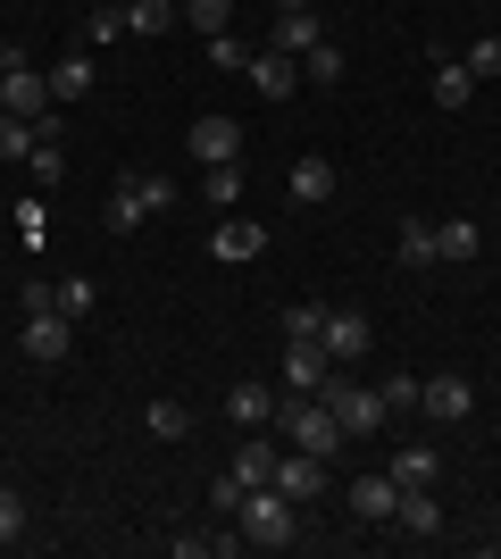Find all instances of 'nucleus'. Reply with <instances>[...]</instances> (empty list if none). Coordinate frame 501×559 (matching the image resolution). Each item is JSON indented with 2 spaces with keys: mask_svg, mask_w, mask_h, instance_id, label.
<instances>
[{
  "mask_svg": "<svg viewBox=\"0 0 501 559\" xmlns=\"http://www.w3.org/2000/svg\"><path fill=\"white\" fill-rule=\"evenodd\" d=\"M493 9H501V0H493Z\"/></svg>",
  "mask_w": 501,
  "mask_h": 559,
  "instance_id": "nucleus-42",
  "label": "nucleus"
},
{
  "mask_svg": "<svg viewBox=\"0 0 501 559\" xmlns=\"http://www.w3.org/2000/svg\"><path fill=\"white\" fill-rule=\"evenodd\" d=\"M17 59H25V50H17V43H0V84H9V68H17Z\"/></svg>",
  "mask_w": 501,
  "mask_h": 559,
  "instance_id": "nucleus-40",
  "label": "nucleus"
},
{
  "mask_svg": "<svg viewBox=\"0 0 501 559\" xmlns=\"http://www.w3.org/2000/svg\"><path fill=\"white\" fill-rule=\"evenodd\" d=\"M460 68L477 75V84H493V75H501V34H485V43L468 50V59H460Z\"/></svg>",
  "mask_w": 501,
  "mask_h": 559,
  "instance_id": "nucleus-36",
  "label": "nucleus"
},
{
  "mask_svg": "<svg viewBox=\"0 0 501 559\" xmlns=\"http://www.w3.org/2000/svg\"><path fill=\"white\" fill-rule=\"evenodd\" d=\"M118 34H126V0H118V9H93V25H84V43H118Z\"/></svg>",
  "mask_w": 501,
  "mask_h": 559,
  "instance_id": "nucleus-37",
  "label": "nucleus"
},
{
  "mask_svg": "<svg viewBox=\"0 0 501 559\" xmlns=\"http://www.w3.org/2000/svg\"><path fill=\"white\" fill-rule=\"evenodd\" d=\"M318 334H326V309H318V301H293L285 309V343H318Z\"/></svg>",
  "mask_w": 501,
  "mask_h": 559,
  "instance_id": "nucleus-32",
  "label": "nucleus"
},
{
  "mask_svg": "<svg viewBox=\"0 0 501 559\" xmlns=\"http://www.w3.org/2000/svg\"><path fill=\"white\" fill-rule=\"evenodd\" d=\"M0 109H9V117H34L43 134H59V100H50V68L17 59V68H9V84H0Z\"/></svg>",
  "mask_w": 501,
  "mask_h": 559,
  "instance_id": "nucleus-4",
  "label": "nucleus"
},
{
  "mask_svg": "<svg viewBox=\"0 0 501 559\" xmlns=\"http://www.w3.org/2000/svg\"><path fill=\"white\" fill-rule=\"evenodd\" d=\"M318 401H326L334 418H343V435H351V443L384 426V401L368 393V384H351V376H326V384H318Z\"/></svg>",
  "mask_w": 501,
  "mask_h": 559,
  "instance_id": "nucleus-5",
  "label": "nucleus"
},
{
  "mask_svg": "<svg viewBox=\"0 0 501 559\" xmlns=\"http://www.w3.org/2000/svg\"><path fill=\"white\" fill-rule=\"evenodd\" d=\"M468 100H477V75L460 59H434V109H468Z\"/></svg>",
  "mask_w": 501,
  "mask_h": 559,
  "instance_id": "nucleus-22",
  "label": "nucleus"
},
{
  "mask_svg": "<svg viewBox=\"0 0 501 559\" xmlns=\"http://www.w3.org/2000/svg\"><path fill=\"white\" fill-rule=\"evenodd\" d=\"M34 142H43V126H34V117H9V109H0V159H25Z\"/></svg>",
  "mask_w": 501,
  "mask_h": 559,
  "instance_id": "nucleus-28",
  "label": "nucleus"
},
{
  "mask_svg": "<svg viewBox=\"0 0 501 559\" xmlns=\"http://www.w3.org/2000/svg\"><path fill=\"white\" fill-rule=\"evenodd\" d=\"M201 201H210V210H235V201H242V159L201 167Z\"/></svg>",
  "mask_w": 501,
  "mask_h": 559,
  "instance_id": "nucleus-24",
  "label": "nucleus"
},
{
  "mask_svg": "<svg viewBox=\"0 0 501 559\" xmlns=\"http://www.w3.org/2000/svg\"><path fill=\"white\" fill-rule=\"evenodd\" d=\"M235 526H242V543H260V551H285V543H301V510H293L276 485H251V492H242Z\"/></svg>",
  "mask_w": 501,
  "mask_h": 559,
  "instance_id": "nucleus-3",
  "label": "nucleus"
},
{
  "mask_svg": "<svg viewBox=\"0 0 501 559\" xmlns=\"http://www.w3.org/2000/svg\"><path fill=\"white\" fill-rule=\"evenodd\" d=\"M318 343H326L334 368H343V359H368V350H377V326H368V309H326V334H318Z\"/></svg>",
  "mask_w": 501,
  "mask_h": 559,
  "instance_id": "nucleus-12",
  "label": "nucleus"
},
{
  "mask_svg": "<svg viewBox=\"0 0 501 559\" xmlns=\"http://www.w3.org/2000/svg\"><path fill=\"white\" fill-rule=\"evenodd\" d=\"M334 376V350L326 343H285V393H318Z\"/></svg>",
  "mask_w": 501,
  "mask_h": 559,
  "instance_id": "nucleus-15",
  "label": "nucleus"
},
{
  "mask_svg": "<svg viewBox=\"0 0 501 559\" xmlns=\"http://www.w3.org/2000/svg\"><path fill=\"white\" fill-rule=\"evenodd\" d=\"M276 435H285L293 451H318V460H334V451L351 443L343 435V418H334L318 393H293V401H276Z\"/></svg>",
  "mask_w": 501,
  "mask_h": 559,
  "instance_id": "nucleus-2",
  "label": "nucleus"
},
{
  "mask_svg": "<svg viewBox=\"0 0 501 559\" xmlns=\"http://www.w3.org/2000/svg\"><path fill=\"white\" fill-rule=\"evenodd\" d=\"M301 75H310L318 93H326V84H343V75H351V59H343V43H318L310 59H301Z\"/></svg>",
  "mask_w": 501,
  "mask_h": 559,
  "instance_id": "nucleus-27",
  "label": "nucleus"
},
{
  "mask_svg": "<svg viewBox=\"0 0 501 559\" xmlns=\"http://www.w3.org/2000/svg\"><path fill=\"white\" fill-rule=\"evenodd\" d=\"M17 350L34 359V368H59V359L75 350V318H59V309H34V318L17 326Z\"/></svg>",
  "mask_w": 501,
  "mask_h": 559,
  "instance_id": "nucleus-6",
  "label": "nucleus"
},
{
  "mask_svg": "<svg viewBox=\"0 0 501 559\" xmlns=\"http://www.w3.org/2000/svg\"><path fill=\"white\" fill-rule=\"evenodd\" d=\"M176 201H184V192H176V176L143 167V176H118V185H109V210H100V226H109V234H134L143 217L176 210Z\"/></svg>",
  "mask_w": 501,
  "mask_h": 559,
  "instance_id": "nucleus-1",
  "label": "nucleus"
},
{
  "mask_svg": "<svg viewBox=\"0 0 501 559\" xmlns=\"http://www.w3.org/2000/svg\"><path fill=\"white\" fill-rule=\"evenodd\" d=\"M418 409H427L434 426H460L477 409V384H468V376H427V384H418Z\"/></svg>",
  "mask_w": 501,
  "mask_h": 559,
  "instance_id": "nucleus-11",
  "label": "nucleus"
},
{
  "mask_svg": "<svg viewBox=\"0 0 501 559\" xmlns=\"http://www.w3.org/2000/svg\"><path fill=\"white\" fill-rule=\"evenodd\" d=\"M393 259H402V267H434V226H427V217H402V242H393Z\"/></svg>",
  "mask_w": 501,
  "mask_h": 559,
  "instance_id": "nucleus-26",
  "label": "nucleus"
},
{
  "mask_svg": "<svg viewBox=\"0 0 501 559\" xmlns=\"http://www.w3.org/2000/svg\"><path fill=\"white\" fill-rule=\"evenodd\" d=\"M25 167H34V185H59V176H68V151H59V134L34 142V151H25Z\"/></svg>",
  "mask_w": 501,
  "mask_h": 559,
  "instance_id": "nucleus-29",
  "label": "nucleus"
},
{
  "mask_svg": "<svg viewBox=\"0 0 501 559\" xmlns=\"http://www.w3.org/2000/svg\"><path fill=\"white\" fill-rule=\"evenodd\" d=\"M210 251L235 259V267H242V259H267V226H260V217H235V210H226V217H217V234H210Z\"/></svg>",
  "mask_w": 501,
  "mask_h": 559,
  "instance_id": "nucleus-13",
  "label": "nucleus"
},
{
  "mask_svg": "<svg viewBox=\"0 0 501 559\" xmlns=\"http://www.w3.org/2000/svg\"><path fill=\"white\" fill-rule=\"evenodd\" d=\"M267 9H276V17H285V9H310V0H267Z\"/></svg>",
  "mask_w": 501,
  "mask_h": 559,
  "instance_id": "nucleus-41",
  "label": "nucleus"
},
{
  "mask_svg": "<svg viewBox=\"0 0 501 559\" xmlns=\"http://www.w3.org/2000/svg\"><path fill=\"white\" fill-rule=\"evenodd\" d=\"M17 234H25V242H43V234H50V217H43V201H17Z\"/></svg>",
  "mask_w": 501,
  "mask_h": 559,
  "instance_id": "nucleus-39",
  "label": "nucleus"
},
{
  "mask_svg": "<svg viewBox=\"0 0 501 559\" xmlns=\"http://www.w3.org/2000/svg\"><path fill=\"white\" fill-rule=\"evenodd\" d=\"M285 185H293V201H301V210H318V201H334V159H318V151H301Z\"/></svg>",
  "mask_w": 501,
  "mask_h": 559,
  "instance_id": "nucleus-18",
  "label": "nucleus"
},
{
  "mask_svg": "<svg viewBox=\"0 0 501 559\" xmlns=\"http://www.w3.org/2000/svg\"><path fill=\"white\" fill-rule=\"evenodd\" d=\"M93 84H100L93 50H59V59H50V100H84Z\"/></svg>",
  "mask_w": 501,
  "mask_h": 559,
  "instance_id": "nucleus-17",
  "label": "nucleus"
},
{
  "mask_svg": "<svg viewBox=\"0 0 501 559\" xmlns=\"http://www.w3.org/2000/svg\"><path fill=\"white\" fill-rule=\"evenodd\" d=\"M468 259H485V226L477 217H443L434 226V267H468Z\"/></svg>",
  "mask_w": 501,
  "mask_h": 559,
  "instance_id": "nucleus-14",
  "label": "nucleus"
},
{
  "mask_svg": "<svg viewBox=\"0 0 501 559\" xmlns=\"http://www.w3.org/2000/svg\"><path fill=\"white\" fill-rule=\"evenodd\" d=\"M17 535H25V492H17V485H0V551H9Z\"/></svg>",
  "mask_w": 501,
  "mask_h": 559,
  "instance_id": "nucleus-34",
  "label": "nucleus"
},
{
  "mask_svg": "<svg viewBox=\"0 0 501 559\" xmlns=\"http://www.w3.org/2000/svg\"><path fill=\"white\" fill-rule=\"evenodd\" d=\"M143 426L159 435V443H192V409H184V401H151Z\"/></svg>",
  "mask_w": 501,
  "mask_h": 559,
  "instance_id": "nucleus-25",
  "label": "nucleus"
},
{
  "mask_svg": "<svg viewBox=\"0 0 501 559\" xmlns=\"http://www.w3.org/2000/svg\"><path fill=\"white\" fill-rule=\"evenodd\" d=\"M242 75H251V93H260V100H293V93H301V59L276 50V43L251 50V68H242Z\"/></svg>",
  "mask_w": 501,
  "mask_h": 559,
  "instance_id": "nucleus-10",
  "label": "nucleus"
},
{
  "mask_svg": "<svg viewBox=\"0 0 501 559\" xmlns=\"http://www.w3.org/2000/svg\"><path fill=\"white\" fill-rule=\"evenodd\" d=\"M226 418H235L242 435H260V426H276V393H267L260 376H242L235 393H226Z\"/></svg>",
  "mask_w": 501,
  "mask_h": 559,
  "instance_id": "nucleus-16",
  "label": "nucleus"
},
{
  "mask_svg": "<svg viewBox=\"0 0 501 559\" xmlns=\"http://www.w3.org/2000/svg\"><path fill=\"white\" fill-rule=\"evenodd\" d=\"M351 518H368V526H393V510H402V485H393V467H368V476H351Z\"/></svg>",
  "mask_w": 501,
  "mask_h": 559,
  "instance_id": "nucleus-8",
  "label": "nucleus"
},
{
  "mask_svg": "<svg viewBox=\"0 0 501 559\" xmlns=\"http://www.w3.org/2000/svg\"><path fill=\"white\" fill-rule=\"evenodd\" d=\"M176 17H184L176 0H126V34H143V43H159Z\"/></svg>",
  "mask_w": 501,
  "mask_h": 559,
  "instance_id": "nucleus-23",
  "label": "nucleus"
},
{
  "mask_svg": "<svg viewBox=\"0 0 501 559\" xmlns=\"http://www.w3.org/2000/svg\"><path fill=\"white\" fill-rule=\"evenodd\" d=\"M393 526H402V535H443V501H434V485L402 492V510H393Z\"/></svg>",
  "mask_w": 501,
  "mask_h": 559,
  "instance_id": "nucleus-19",
  "label": "nucleus"
},
{
  "mask_svg": "<svg viewBox=\"0 0 501 559\" xmlns=\"http://www.w3.org/2000/svg\"><path fill=\"white\" fill-rule=\"evenodd\" d=\"M418 384H427V376H384V418H402V409H418Z\"/></svg>",
  "mask_w": 501,
  "mask_h": 559,
  "instance_id": "nucleus-33",
  "label": "nucleus"
},
{
  "mask_svg": "<svg viewBox=\"0 0 501 559\" xmlns=\"http://www.w3.org/2000/svg\"><path fill=\"white\" fill-rule=\"evenodd\" d=\"M184 151H192V159H201V167H226V159H242V126H235V117H192V134H184Z\"/></svg>",
  "mask_w": 501,
  "mask_h": 559,
  "instance_id": "nucleus-9",
  "label": "nucleus"
},
{
  "mask_svg": "<svg viewBox=\"0 0 501 559\" xmlns=\"http://www.w3.org/2000/svg\"><path fill=\"white\" fill-rule=\"evenodd\" d=\"M318 43H326V25H318V9H285V17H276V50H293V59H310Z\"/></svg>",
  "mask_w": 501,
  "mask_h": 559,
  "instance_id": "nucleus-20",
  "label": "nucleus"
},
{
  "mask_svg": "<svg viewBox=\"0 0 501 559\" xmlns=\"http://www.w3.org/2000/svg\"><path fill=\"white\" fill-rule=\"evenodd\" d=\"M384 467H393V485H402V492H418V485H443V460H434L427 443L393 451V460H384Z\"/></svg>",
  "mask_w": 501,
  "mask_h": 559,
  "instance_id": "nucleus-21",
  "label": "nucleus"
},
{
  "mask_svg": "<svg viewBox=\"0 0 501 559\" xmlns=\"http://www.w3.org/2000/svg\"><path fill=\"white\" fill-rule=\"evenodd\" d=\"M93 309H100V284L93 276H68V284H59V318H93Z\"/></svg>",
  "mask_w": 501,
  "mask_h": 559,
  "instance_id": "nucleus-31",
  "label": "nucleus"
},
{
  "mask_svg": "<svg viewBox=\"0 0 501 559\" xmlns=\"http://www.w3.org/2000/svg\"><path fill=\"white\" fill-rule=\"evenodd\" d=\"M210 59H217V68H251V43H242V34H235V25H226V34H210Z\"/></svg>",
  "mask_w": 501,
  "mask_h": 559,
  "instance_id": "nucleus-35",
  "label": "nucleus"
},
{
  "mask_svg": "<svg viewBox=\"0 0 501 559\" xmlns=\"http://www.w3.org/2000/svg\"><path fill=\"white\" fill-rule=\"evenodd\" d=\"M17 301H25V318H34V309H59V284H43V276H25V293H17Z\"/></svg>",
  "mask_w": 501,
  "mask_h": 559,
  "instance_id": "nucleus-38",
  "label": "nucleus"
},
{
  "mask_svg": "<svg viewBox=\"0 0 501 559\" xmlns=\"http://www.w3.org/2000/svg\"><path fill=\"white\" fill-rule=\"evenodd\" d=\"M184 25L192 34H226V25H235V0H184Z\"/></svg>",
  "mask_w": 501,
  "mask_h": 559,
  "instance_id": "nucleus-30",
  "label": "nucleus"
},
{
  "mask_svg": "<svg viewBox=\"0 0 501 559\" xmlns=\"http://www.w3.org/2000/svg\"><path fill=\"white\" fill-rule=\"evenodd\" d=\"M267 485L285 492L293 510H310L318 492H326V460H318V451H293V443H285V460H276V476H267Z\"/></svg>",
  "mask_w": 501,
  "mask_h": 559,
  "instance_id": "nucleus-7",
  "label": "nucleus"
}]
</instances>
